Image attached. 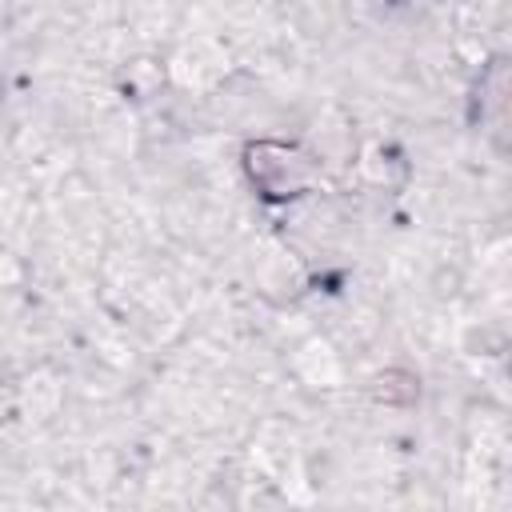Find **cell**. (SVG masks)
Segmentation results:
<instances>
[{
    "label": "cell",
    "instance_id": "1",
    "mask_svg": "<svg viewBox=\"0 0 512 512\" xmlns=\"http://www.w3.org/2000/svg\"><path fill=\"white\" fill-rule=\"evenodd\" d=\"M244 172L264 200H296L312 192L320 160L288 140H252L244 148Z\"/></svg>",
    "mask_w": 512,
    "mask_h": 512
},
{
    "label": "cell",
    "instance_id": "2",
    "mask_svg": "<svg viewBox=\"0 0 512 512\" xmlns=\"http://www.w3.org/2000/svg\"><path fill=\"white\" fill-rule=\"evenodd\" d=\"M372 400L376 404H388V408H404V404H412L416 400V392H420V384H416V376L412 372H400V368H388V372H380V376H372Z\"/></svg>",
    "mask_w": 512,
    "mask_h": 512
},
{
    "label": "cell",
    "instance_id": "3",
    "mask_svg": "<svg viewBox=\"0 0 512 512\" xmlns=\"http://www.w3.org/2000/svg\"><path fill=\"white\" fill-rule=\"evenodd\" d=\"M160 84H164V64H160V60H152V56L128 60V68H124V88H128L132 96H152Z\"/></svg>",
    "mask_w": 512,
    "mask_h": 512
},
{
    "label": "cell",
    "instance_id": "4",
    "mask_svg": "<svg viewBox=\"0 0 512 512\" xmlns=\"http://www.w3.org/2000/svg\"><path fill=\"white\" fill-rule=\"evenodd\" d=\"M20 408V388L12 380H0V424Z\"/></svg>",
    "mask_w": 512,
    "mask_h": 512
}]
</instances>
